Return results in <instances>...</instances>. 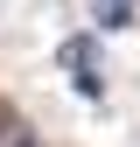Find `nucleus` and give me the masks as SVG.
I'll return each instance as SVG.
<instances>
[{"label": "nucleus", "instance_id": "obj_3", "mask_svg": "<svg viewBox=\"0 0 140 147\" xmlns=\"http://www.w3.org/2000/svg\"><path fill=\"white\" fill-rule=\"evenodd\" d=\"M0 133H7V119H0Z\"/></svg>", "mask_w": 140, "mask_h": 147}, {"label": "nucleus", "instance_id": "obj_2", "mask_svg": "<svg viewBox=\"0 0 140 147\" xmlns=\"http://www.w3.org/2000/svg\"><path fill=\"white\" fill-rule=\"evenodd\" d=\"M98 21H105V28H126V21H133V0H98Z\"/></svg>", "mask_w": 140, "mask_h": 147}, {"label": "nucleus", "instance_id": "obj_1", "mask_svg": "<svg viewBox=\"0 0 140 147\" xmlns=\"http://www.w3.org/2000/svg\"><path fill=\"white\" fill-rule=\"evenodd\" d=\"M91 56H98V42H91V35H77V42H63V70H91Z\"/></svg>", "mask_w": 140, "mask_h": 147}, {"label": "nucleus", "instance_id": "obj_4", "mask_svg": "<svg viewBox=\"0 0 140 147\" xmlns=\"http://www.w3.org/2000/svg\"><path fill=\"white\" fill-rule=\"evenodd\" d=\"M14 147H28V140H14Z\"/></svg>", "mask_w": 140, "mask_h": 147}]
</instances>
